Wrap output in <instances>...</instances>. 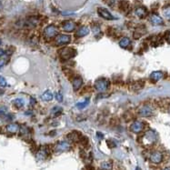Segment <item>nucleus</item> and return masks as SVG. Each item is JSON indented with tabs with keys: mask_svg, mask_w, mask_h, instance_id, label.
Returning <instances> with one entry per match:
<instances>
[{
	"mask_svg": "<svg viewBox=\"0 0 170 170\" xmlns=\"http://www.w3.org/2000/svg\"><path fill=\"white\" fill-rule=\"evenodd\" d=\"M142 142L144 145L146 146H151L153 144H155L157 139V134L155 131L153 130H148L145 133L144 137L142 138Z\"/></svg>",
	"mask_w": 170,
	"mask_h": 170,
	"instance_id": "obj_1",
	"label": "nucleus"
},
{
	"mask_svg": "<svg viewBox=\"0 0 170 170\" xmlns=\"http://www.w3.org/2000/svg\"><path fill=\"white\" fill-rule=\"evenodd\" d=\"M59 55L64 60H68L77 55V51L72 47H64L59 50Z\"/></svg>",
	"mask_w": 170,
	"mask_h": 170,
	"instance_id": "obj_2",
	"label": "nucleus"
},
{
	"mask_svg": "<svg viewBox=\"0 0 170 170\" xmlns=\"http://www.w3.org/2000/svg\"><path fill=\"white\" fill-rule=\"evenodd\" d=\"M109 87V81L107 78H99L95 82V88L99 92L106 91Z\"/></svg>",
	"mask_w": 170,
	"mask_h": 170,
	"instance_id": "obj_3",
	"label": "nucleus"
},
{
	"mask_svg": "<svg viewBox=\"0 0 170 170\" xmlns=\"http://www.w3.org/2000/svg\"><path fill=\"white\" fill-rule=\"evenodd\" d=\"M57 34H58L57 27L55 26L54 25H50V26H46L44 30V36L46 38H52L54 37H57Z\"/></svg>",
	"mask_w": 170,
	"mask_h": 170,
	"instance_id": "obj_4",
	"label": "nucleus"
},
{
	"mask_svg": "<svg viewBox=\"0 0 170 170\" xmlns=\"http://www.w3.org/2000/svg\"><path fill=\"white\" fill-rule=\"evenodd\" d=\"M56 44L58 46H63L65 44H68L71 41V37L68 35H57L56 37Z\"/></svg>",
	"mask_w": 170,
	"mask_h": 170,
	"instance_id": "obj_5",
	"label": "nucleus"
},
{
	"mask_svg": "<svg viewBox=\"0 0 170 170\" xmlns=\"http://www.w3.org/2000/svg\"><path fill=\"white\" fill-rule=\"evenodd\" d=\"M71 146L68 142H65V141H62V142H58L56 146L55 149L57 152H65V151H68L70 150Z\"/></svg>",
	"mask_w": 170,
	"mask_h": 170,
	"instance_id": "obj_6",
	"label": "nucleus"
},
{
	"mask_svg": "<svg viewBox=\"0 0 170 170\" xmlns=\"http://www.w3.org/2000/svg\"><path fill=\"white\" fill-rule=\"evenodd\" d=\"M97 13H98V15L101 16V18H103L105 19H107V20H113V19H115V18L111 15V13L108 10H107L106 8L99 7L97 9Z\"/></svg>",
	"mask_w": 170,
	"mask_h": 170,
	"instance_id": "obj_7",
	"label": "nucleus"
},
{
	"mask_svg": "<svg viewBox=\"0 0 170 170\" xmlns=\"http://www.w3.org/2000/svg\"><path fill=\"white\" fill-rule=\"evenodd\" d=\"M138 114L141 116H150L153 115V108L150 106H143L138 109Z\"/></svg>",
	"mask_w": 170,
	"mask_h": 170,
	"instance_id": "obj_8",
	"label": "nucleus"
},
{
	"mask_svg": "<svg viewBox=\"0 0 170 170\" xmlns=\"http://www.w3.org/2000/svg\"><path fill=\"white\" fill-rule=\"evenodd\" d=\"M163 160V155L162 153L156 151V152H153L152 154L150 155V161L154 164H159L161 163Z\"/></svg>",
	"mask_w": 170,
	"mask_h": 170,
	"instance_id": "obj_9",
	"label": "nucleus"
},
{
	"mask_svg": "<svg viewBox=\"0 0 170 170\" xmlns=\"http://www.w3.org/2000/svg\"><path fill=\"white\" fill-rule=\"evenodd\" d=\"M76 24L73 21L67 20L62 23V29L65 32H73L76 29Z\"/></svg>",
	"mask_w": 170,
	"mask_h": 170,
	"instance_id": "obj_10",
	"label": "nucleus"
},
{
	"mask_svg": "<svg viewBox=\"0 0 170 170\" xmlns=\"http://www.w3.org/2000/svg\"><path fill=\"white\" fill-rule=\"evenodd\" d=\"M144 129V124L141 121H135L130 126V130L133 133H140Z\"/></svg>",
	"mask_w": 170,
	"mask_h": 170,
	"instance_id": "obj_11",
	"label": "nucleus"
},
{
	"mask_svg": "<svg viewBox=\"0 0 170 170\" xmlns=\"http://www.w3.org/2000/svg\"><path fill=\"white\" fill-rule=\"evenodd\" d=\"M150 21L153 25H156V26H160L164 24L163 19L160 18V16L157 14H152L150 16Z\"/></svg>",
	"mask_w": 170,
	"mask_h": 170,
	"instance_id": "obj_12",
	"label": "nucleus"
},
{
	"mask_svg": "<svg viewBox=\"0 0 170 170\" xmlns=\"http://www.w3.org/2000/svg\"><path fill=\"white\" fill-rule=\"evenodd\" d=\"M89 34V28L88 26H81L80 28L77 29L76 33V37L77 38H83L85 36H87Z\"/></svg>",
	"mask_w": 170,
	"mask_h": 170,
	"instance_id": "obj_13",
	"label": "nucleus"
},
{
	"mask_svg": "<svg viewBox=\"0 0 170 170\" xmlns=\"http://www.w3.org/2000/svg\"><path fill=\"white\" fill-rule=\"evenodd\" d=\"M47 155H48L47 149L46 147H42L37 153V158L38 160H44V159H46L47 157Z\"/></svg>",
	"mask_w": 170,
	"mask_h": 170,
	"instance_id": "obj_14",
	"label": "nucleus"
},
{
	"mask_svg": "<svg viewBox=\"0 0 170 170\" xmlns=\"http://www.w3.org/2000/svg\"><path fill=\"white\" fill-rule=\"evenodd\" d=\"M10 55H11L10 51H7V52H5L1 57H0V68L8 62V60L10 58Z\"/></svg>",
	"mask_w": 170,
	"mask_h": 170,
	"instance_id": "obj_15",
	"label": "nucleus"
},
{
	"mask_svg": "<svg viewBox=\"0 0 170 170\" xmlns=\"http://www.w3.org/2000/svg\"><path fill=\"white\" fill-rule=\"evenodd\" d=\"M164 77V73L161 71H155V72H152L150 75V79L153 82H157L160 79H162Z\"/></svg>",
	"mask_w": 170,
	"mask_h": 170,
	"instance_id": "obj_16",
	"label": "nucleus"
},
{
	"mask_svg": "<svg viewBox=\"0 0 170 170\" xmlns=\"http://www.w3.org/2000/svg\"><path fill=\"white\" fill-rule=\"evenodd\" d=\"M6 128H7V131L8 133H11V134H15V133L18 132V130H20L19 125L15 124V123L7 125Z\"/></svg>",
	"mask_w": 170,
	"mask_h": 170,
	"instance_id": "obj_17",
	"label": "nucleus"
},
{
	"mask_svg": "<svg viewBox=\"0 0 170 170\" xmlns=\"http://www.w3.org/2000/svg\"><path fill=\"white\" fill-rule=\"evenodd\" d=\"M135 15H137L139 18H144L147 15V10L143 7H139L135 9Z\"/></svg>",
	"mask_w": 170,
	"mask_h": 170,
	"instance_id": "obj_18",
	"label": "nucleus"
},
{
	"mask_svg": "<svg viewBox=\"0 0 170 170\" xmlns=\"http://www.w3.org/2000/svg\"><path fill=\"white\" fill-rule=\"evenodd\" d=\"M67 138H68L71 141L77 142V141H80L82 137H81L78 132L74 131V132H71V133H69L68 135H67Z\"/></svg>",
	"mask_w": 170,
	"mask_h": 170,
	"instance_id": "obj_19",
	"label": "nucleus"
},
{
	"mask_svg": "<svg viewBox=\"0 0 170 170\" xmlns=\"http://www.w3.org/2000/svg\"><path fill=\"white\" fill-rule=\"evenodd\" d=\"M83 85V80L80 77H77L74 80H73V88L75 91H77L81 86Z\"/></svg>",
	"mask_w": 170,
	"mask_h": 170,
	"instance_id": "obj_20",
	"label": "nucleus"
},
{
	"mask_svg": "<svg viewBox=\"0 0 170 170\" xmlns=\"http://www.w3.org/2000/svg\"><path fill=\"white\" fill-rule=\"evenodd\" d=\"M38 24V19L37 18H30L26 21V26L28 27H33L36 26Z\"/></svg>",
	"mask_w": 170,
	"mask_h": 170,
	"instance_id": "obj_21",
	"label": "nucleus"
},
{
	"mask_svg": "<svg viewBox=\"0 0 170 170\" xmlns=\"http://www.w3.org/2000/svg\"><path fill=\"white\" fill-rule=\"evenodd\" d=\"M41 98L44 101H51L53 99V95L49 90H46V92H44V94L41 96Z\"/></svg>",
	"mask_w": 170,
	"mask_h": 170,
	"instance_id": "obj_22",
	"label": "nucleus"
},
{
	"mask_svg": "<svg viewBox=\"0 0 170 170\" xmlns=\"http://www.w3.org/2000/svg\"><path fill=\"white\" fill-rule=\"evenodd\" d=\"M130 43H131V41L128 38H121V40L119 42V46L122 48H127L130 45Z\"/></svg>",
	"mask_w": 170,
	"mask_h": 170,
	"instance_id": "obj_23",
	"label": "nucleus"
},
{
	"mask_svg": "<svg viewBox=\"0 0 170 170\" xmlns=\"http://www.w3.org/2000/svg\"><path fill=\"white\" fill-rule=\"evenodd\" d=\"M13 104L15 107L18 108H21L23 106H24V100L21 99V98H16L13 101Z\"/></svg>",
	"mask_w": 170,
	"mask_h": 170,
	"instance_id": "obj_24",
	"label": "nucleus"
},
{
	"mask_svg": "<svg viewBox=\"0 0 170 170\" xmlns=\"http://www.w3.org/2000/svg\"><path fill=\"white\" fill-rule=\"evenodd\" d=\"M163 15H164V16L166 19L170 20V6H167V7H164V9H163Z\"/></svg>",
	"mask_w": 170,
	"mask_h": 170,
	"instance_id": "obj_25",
	"label": "nucleus"
},
{
	"mask_svg": "<svg viewBox=\"0 0 170 170\" xmlns=\"http://www.w3.org/2000/svg\"><path fill=\"white\" fill-rule=\"evenodd\" d=\"M102 170H111L112 169V164L110 162H103L101 165Z\"/></svg>",
	"mask_w": 170,
	"mask_h": 170,
	"instance_id": "obj_26",
	"label": "nucleus"
},
{
	"mask_svg": "<svg viewBox=\"0 0 170 170\" xmlns=\"http://www.w3.org/2000/svg\"><path fill=\"white\" fill-rule=\"evenodd\" d=\"M88 104H89V99H87L85 102H81V103H77L76 106H77V108H79V109H83V108H85L86 107H88Z\"/></svg>",
	"mask_w": 170,
	"mask_h": 170,
	"instance_id": "obj_27",
	"label": "nucleus"
},
{
	"mask_svg": "<svg viewBox=\"0 0 170 170\" xmlns=\"http://www.w3.org/2000/svg\"><path fill=\"white\" fill-rule=\"evenodd\" d=\"M119 7H120V9H122L123 11H127L129 7V3L127 1H121Z\"/></svg>",
	"mask_w": 170,
	"mask_h": 170,
	"instance_id": "obj_28",
	"label": "nucleus"
},
{
	"mask_svg": "<svg viewBox=\"0 0 170 170\" xmlns=\"http://www.w3.org/2000/svg\"><path fill=\"white\" fill-rule=\"evenodd\" d=\"M55 97L58 102H62L63 101V95L60 92H56L55 93Z\"/></svg>",
	"mask_w": 170,
	"mask_h": 170,
	"instance_id": "obj_29",
	"label": "nucleus"
},
{
	"mask_svg": "<svg viewBox=\"0 0 170 170\" xmlns=\"http://www.w3.org/2000/svg\"><path fill=\"white\" fill-rule=\"evenodd\" d=\"M0 115H1V116H7V115H8L7 114V108L6 107H0Z\"/></svg>",
	"mask_w": 170,
	"mask_h": 170,
	"instance_id": "obj_30",
	"label": "nucleus"
},
{
	"mask_svg": "<svg viewBox=\"0 0 170 170\" xmlns=\"http://www.w3.org/2000/svg\"><path fill=\"white\" fill-rule=\"evenodd\" d=\"M7 85V84L6 79H5L3 77L0 76V87H6Z\"/></svg>",
	"mask_w": 170,
	"mask_h": 170,
	"instance_id": "obj_31",
	"label": "nucleus"
},
{
	"mask_svg": "<svg viewBox=\"0 0 170 170\" xmlns=\"http://www.w3.org/2000/svg\"><path fill=\"white\" fill-rule=\"evenodd\" d=\"M166 41H167L168 43H170V32L167 34V36H166Z\"/></svg>",
	"mask_w": 170,
	"mask_h": 170,
	"instance_id": "obj_32",
	"label": "nucleus"
},
{
	"mask_svg": "<svg viewBox=\"0 0 170 170\" xmlns=\"http://www.w3.org/2000/svg\"><path fill=\"white\" fill-rule=\"evenodd\" d=\"M5 53V51H3V50H1V49H0V57H1L3 54Z\"/></svg>",
	"mask_w": 170,
	"mask_h": 170,
	"instance_id": "obj_33",
	"label": "nucleus"
},
{
	"mask_svg": "<svg viewBox=\"0 0 170 170\" xmlns=\"http://www.w3.org/2000/svg\"><path fill=\"white\" fill-rule=\"evenodd\" d=\"M164 170H170V166H168V167H166Z\"/></svg>",
	"mask_w": 170,
	"mask_h": 170,
	"instance_id": "obj_34",
	"label": "nucleus"
},
{
	"mask_svg": "<svg viewBox=\"0 0 170 170\" xmlns=\"http://www.w3.org/2000/svg\"><path fill=\"white\" fill-rule=\"evenodd\" d=\"M135 170H141V169L139 167H137V168H135Z\"/></svg>",
	"mask_w": 170,
	"mask_h": 170,
	"instance_id": "obj_35",
	"label": "nucleus"
},
{
	"mask_svg": "<svg viewBox=\"0 0 170 170\" xmlns=\"http://www.w3.org/2000/svg\"><path fill=\"white\" fill-rule=\"evenodd\" d=\"M1 7H2V4H1V1H0V8H1Z\"/></svg>",
	"mask_w": 170,
	"mask_h": 170,
	"instance_id": "obj_36",
	"label": "nucleus"
},
{
	"mask_svg": "<svg viewBox=\"0 0 170 170\" xmlns=\"http://www.w3.org/2000/svg\"><path fill=\"white\" fill-rule=\"evenodd\" d=\"M0 44H1V41H0Z\"/></svg>",
	"mask_w": 170,
	"mask_h": 170,
	"instance_id": "obj_37",
	"label": "nucleus"
}]
</instances>
